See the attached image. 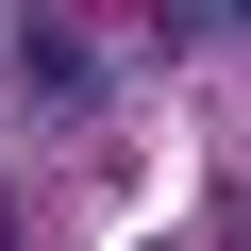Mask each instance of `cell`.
Segmentation results:
<instances>
[{
  "instance_id": "cell-1",
  "label": "cell",
  "mask_w": 251,
  "mask_h": 251,
  "mask_svg": "<svg viewBox=\"0 0 251 251\" xmlns=\"http://www.w3.org/2000/svg\"><path fill=\"white\" fill-rule=\"evenodd\" d=\"M17 84H34L50 117H84V100H100V67H84V34H67V17H17Z\"/></svg>"
},
{
  "instance_id": "cell-2",
  "label": "cell",
  "mask_w": 251,
  "mask_h": 251,
  "mask_svg": "<svg viewBox=\"0 0 251 251\" xmlns=\"http://www.w3.org/2000/svg\"><path fill=\"white\" fill-rule=\"evenodd\" d=\"M184 34H251V0H184Z\"/></svg>"
},
{
  "instance_id": "cell-3",
  "label": "cell",
  "mask_w": 251,
  "mask_h": 251,
  "mask_svg": "<svg viewBox=\"0 0 251 251\" xmlns=\"http://www.w3.org/2000/svg\"><path fill=\"white\" fill-rule=\"evenodd\" d=\"M0 251H17V184H0Z\"/></svg>"
}]
</instances>
